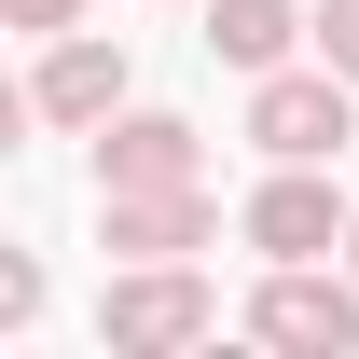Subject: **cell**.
Here are the masks:
<instances>
[{
	"mask_svg": "<svg viewBox=\"0 0 359 359\" xmlns=\"http://www.w3.org/2000/svg\"><path fill=\"white\" fill-rule=\"evenodd\" d=\"M0 28H28V42H55V28H83V0H0Z\"/></svg>",
	"mask_w": 359,
	"mask_h": 359,
	"instance_id": "cell-11",
	"label": "cell"
},
{
	"mask_svg": "<svg viewBox=\"0 0 359 359\" xmlns=\"http://www.w3.org/2000/svg\"><path fill=\"white\" fill-rule=\"evenodd\" d=\"M249 346L276 359H346L359 346V263H263V290H249Z\"/></svg>",
	"mask_w": 359,
	"mask_h": 359,
	"instance_id": "cell-3",
	"label": "cell"
},
{
	"mask_svg": "<svg viewBox=\"0 0 359 359\" xmlns=\"http://www.w3.org/2000/svg\"><path fill=\"white\" fill-rule=\"evenodd\" d=\"M28 318H42V263H28V249H0V332H28Z\"/></svg>",
	"mask_w": 359,
	"mask_h": 359,
	"instance_id": "cell-9",
	"label": "cell"
},
{
	"mask_svg": "<svg viewBox=\"0 0 359 359\" xmlns=\"http://www.w3.org/2000/svg\"><path fill=\"white\" fill-rule=\"evenodd\" d=\"M304 42H318L304 0H208V55H222V69H249V83H263V69H290Z\"/></svg>",
	"mask_w": 359,
	"mask_h": 359,
	"instance_id": "cell-8",
	"label": "cell"
},
{
	"mask_svg": "<svg viewBox=\"0 0 359 359\" xmlns=\"http://www.w3.org/2000/svg\"><path fill=\"white\" fill-rule=\"evenodd\" d=\"M111 111H125V42L55 28L42 69H28V125H111Z\"/></svg>",
	"mask_w": 359,
	"mask_h": 359,
	"instance_id": "cell-5",
	"label": "cell"
},
{
	"mask_svg": "<svg viewBox=\"0 0 359 359\" xmlns=\"http://www.w3.org/2000/svg\"><path fill=\"white\" fill-rule=\"evenodd\" d=\"M249 138H263V166H332V152L359 138V83L332 69V55H290V69L249 83Z\"/></svg>",
	"mask_w": 359,
	"mask_h": 359,
	"instance_id": "cell-2",
	"label": "cell"
},
{
	"mask_svg": "<svg viewBox=\"0 0 359 359\" xmlns=\"http://www.w3.org/2000/svg\"><path fill=\"white\" fill-rule=\"evenodd\" d=\"M318 55H332V69L359 83V0H318Z\"/></svg>",
	"mask_w": 359,
	"mask_h": 359,
	"instance_id": "cell-10",
	"label": "cell"
},
{
	"mask_svg": "<svg viewBox=\"0 0 359 359\" xmlns=\"http://www.w3.org/2000/svg\"><path fill=\"white\" fill-rule=\"evenodd\" d=\"M222 332V290L194 263H111V290H97V346L111 359H180Z\"/></svg>",
	"mask_w": 359,
	"mask_h": 359,
	"instance_id": "cell-1",
	"label": "cell"
},
{
	"mask_svg": "<svg viewBox=\"0 0 359 359\" xmlns=\"http://www.w3.org/2000/svg\"><path fill=\"white\" fill-rule=\"evenodd\" d=\"M346 263H359V222H346Z\"/></svg>",
	"mask_w": 359,
	"mask_h": 359,
	"instance_id": "cell-12",
	"label": "cell"
},
{
	"mask_svg": "<svg viewBox=\"0 0 359 359\" xmlns=\"http://www.w3.org/2000/svg\"><path fill=\"white\" fill-rule=\"evenodd\" d=\"M97 235H111V263H194L222 208H208V180H180V194H97Z\"/></svg>",
	"mask_w": 359,
	"mask_h": 359,
	"instance_id": "cell-7",
	"label": "cell"
},
{
	"mask_svg": "<svg viewBox=\"0 0 359 359\" xmlns=\"http://www.w3.org/2000/svg\"><path fill=\"white\" fill-rule=\"evenodd\" d=\"M346 194H332V166H276L263 194H249V208H235V235H249V249H263V263H332V249H346Z\"/></svg>",
	"mask_w": 359,
	"mask_h": 359,
	"instance_id": "cell-4",
	"label": "cell"
},
{
	"mask_svg": "<svg viewBox=\"0 0 359 359\" xmlns=\"http://www.w3.org/2000/svg\"><path fill=\"white\" fill-rule=\"evenodd\" d=\"M180 180H208V138L180 111H111L97 125V194H180Z\"/></svg>",
	"mask_w": 359,
	"mask_h": 359,
	"instance_id": "cell-6",
	"label": "cell"
}]
</instances>
